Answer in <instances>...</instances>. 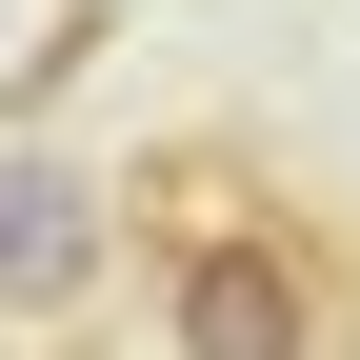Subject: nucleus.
<instances>
[{
  "label": "nucleus",
  "mask_w": 360,
  "mask_h": 360,
  "mask_svg": "<svg viewBox=\"0 0 360 360\" xmlns=\"http://www.w3.org/2000/svg\"><path fill=\"white\" fill-rule=\"evenodd\" d=\"M160 340L180 360H340V300H321V260L281 220H220V240L160 260Z\"/></svg>",
  "instance_id": "obj_1"
},
{
  "label": "nucleus",
  "mask_w": 360,
  "mask_h": 360,
  "mask_svg": "<svg viewBox=\"0 0 360 360\" xmlns=\"http://www.w3.org/2000/svg\"><path fill=\"white\" fill-rule=\"evenodd\" d=\"M80 281H101V200H80L60 160H0V300H20V321H60Z\"/></svg>",
  "instance_id": "obj_2"
}]
</instances>
